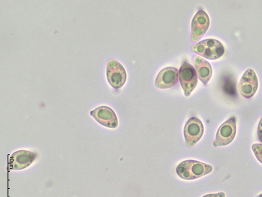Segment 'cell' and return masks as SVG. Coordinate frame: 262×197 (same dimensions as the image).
Listing matches in <instances>:
<instances>
[{
    "instance_id": "obj_12",
    "label": "cell",
    "mask_w": 262,
    "mask_h": 197,
    "mask_svg": "<svg viewBox=\"0 0 262 197\" xmlns=\"http://www.w3.org/2000/svg\"><path fill=\"white\" fill-rule=\"evenodd\" d=\"M193 62L196 73L204 85H207L212 75L210 64L199 56L193 57Z\"/></svg>"
},
{
    "instance_id": "obj_14",
    "label": "cell",
    "mask_w": 262,
    "mask_h": 197,
    "mask_svg": "<svg viewBox=\"0 0 262 197\" xmlns=\"http://www.w3.org/2000/svg\"><path fill=\"white\" fill-rule=\"evenodd\" d=\"M257 137L259 141L262 143V116L259 121L257 128Z\"/></svg>"
},
{
    "instance_id": "obj_7",
    "label": "cell",
    "mask_w": 262,
    "mask_h": 197,
    "mask_svg": "<svg viewBox=\"0 0 262 197\" xmlns=\"http://www.w3.org/2000/svg\"><path fill=\"white\" fill-rule=\"evenodd\" d=\"M36 158L35 153L20 150L13 153L9 157L8 168L10 170H21L29 167Z\"/></svg>"
},
{
    "instance_id": "obj_13",
    "label": "cell",
    "mask_w": 262,
    "mask_h": 197,
    "mask_svg": "<svg viewBox=\"0 0 262 197\" xmlns=\"http://www.w3.org/2000/svg\"><path fill=\"white\" fill-rule=\"evenodd\" d=\"M252 149L257 160L262 164V144H253Z\"/></svg>"
},
{
    "instance_id": "obj_15",
    "label": "cell",
    "mask_w": 262,
    "mask_h": 197,
    "mask_svg": "<svg viewBox=\"0 0 262 197\" xmlns=\"http://www.w3.org/2000/svg\"><path fill=\"white\" fill-rule=\"evenodd\" d=\"M226 194L224 192H218L215 193H210L204 195L202 197H225Z\"/></svg>"
},
{
    "instance_id": "obj_6",
    "label": "cell",
    "mask_w": 262,
    "mask_h": 197,
    "mask_svg": "<svg viewBox=\"0 0 262 197\" xmlns=\"http://www.w3.org/2000/svg\"><path fill=\"white\" fill-rule=\"evenodd\" d=\"M204 133V127L201 121L196 117L190 119L184 130L186 145L189 147H193L201 140Z\"/></svg>"
},
{
    "instance_id": "obj_2",
    "label": "cell",
    "mask_w": 262,
    "mask_h": 197,
    "mask_svg": "<svg viewBox=\"0 0 262 197\" xmlns=\"http://www.w3.org/2000/svg\"><path fill=\"white\" fill-rule=\"evenodd\" d=\"M192 50L195 54L210 60L221 58L225 52L223 44L213 38L206 39L195 44L192 47Z\"/></svg>"
},
{
    "instance_id": "obj_4",
    "label": "cell",
    "mask_w": 262,
    "mask_h": 197,
    "mask_svg": "<svg viewBox=\"0 0 262 197\" xmlns=\"http://www.w3.org/2000/svg\"><path fill=\"white\" fill-rule=\"evenodd\" d=\"M236 133V121L231 117L218 129L213 145L215 147L225 146L231 144Z\"/></svg>"
},
{
    "instance_id": "obj_9",
    "label": "cell",
    "mask_w": 262,
    "mask_h": 197,
    "mask_svg": "<svg viewBox=\"0 0 262 197\" xmlns=\"http://www.w3.org/2000/svg\"><path fill=\"white\" fill-rule=\"evenodd\" d=\"M258 86V78L254 71L248 69L243 75L238 84V91L243 97L249 98L256 92Z\"/></svg>"
},
{
    "instance_id": "obj_8",
    "label": "cell",
    "mask_w": 262,
    "mask_h": 197,
    "mask_svg": "<svg viewBox=\"0 0 262 197\" xmlns=\"http://www.w3.org/2000/svg\"><path fill=\"white\" fill-rule=\"evenodd\" d=\"M90 114L101 125L115 129L118 126V120L116 113L111 107L101 106L94 109Z\"/></svg>"
},
{
    "instance_id": "obj_16",
    "label": "cell",
    "mask_w": 262,
    "mask_h": 197,
    "mask_svg": "<svg viewBox=\"0 0 262 197\" xmlns=\"http://www.w3.org/2000/svg\"><path fill=\"white\" fill-rule=\"evenodd\" d=\"M257 197H262V193H260L259 195H258Z\"/></svg>"
},
{
    "instance_id": "obj_10",
    "label": "cell",
    "mask_w": 262,
    "mask_h": 197,
    "mask_svg": "<svg viewBox=\"0 0 262 197\" xmlns=\"http://www.w3.org/2000/svg\"><path fill=\"white\" fill-rule=\"evenodd\" d=\"M210 26V18L207 13L200 10L194 16L191 23V40L199 41L206 33Z\"/></svg>"
},
{
    "instance_id": "obj_1",
    "label": "cell",
    "mask_w": 262,
    "mask_h": 197,
    "mask_svg": "<svg viewBox=\"0 0 262 197\" xmlns=\"http://www.w3.org/2000/svg\"><path fill=\"white\" fill-rule=\"evenodd\" d=\"M213 167L207 164L194 160H186L180 163L177 168L178 176L184 180L200 179L211 172Z\"/></svg>"
},
{
    "instance_id": "obj_11",
    "label": "cell",
    "mask_w": 262,
    "mask_h": 197,
    "mask_svg": "<svg viewBox=\"0 0 262 197\" xmlns=\"http://www.w3.org/2000/svg\"><path fill=\"white\" fill-rule=\"evenodd\" d=\"M179 72L177 68L167 67L161 70L155 82L159 89H167L176 85L179 80Z\"/></svg>"
},
{
    "instance_id": "obj_3",
    "label": "cell",
    "mask_w": 262,
    "mask_h": 197,
    "mask_svg": "<svg viewBox=\"0 0 262 197\" xmlns=\"http://www.w3.org/2000/svg\"><path fill=\"white\" fill-rule=\"evenodd\" d=\"M106 73L108 82L115 89H119L125 84L127 78L126 71L117 60L112 58L108 61Z\"/></svg>"
},
{
    "instance_id": "obj_5",
    "label": "cell",
    "mask_w": 262,
    "mask_h": 197,
    "mask_svg": "<svg viewBox=\"0 0 262 197\" xmlns=\"http://www.w3.org/2000/svg\"><path fill=\"white\" fill-rule=\"evenodd\" d=\"M179 78L185 95L189 97L198 83V75L193 66L185 62L180 68Z\"/></svg>"
}]
</instances>
